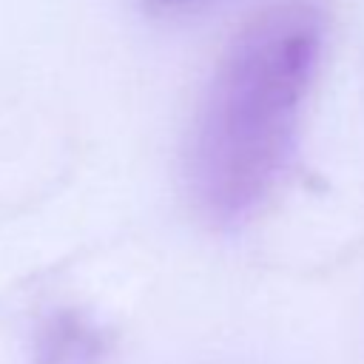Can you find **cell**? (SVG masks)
I'll return each mask as SVG.
<instances>
[{"label":"cell","mask_w":364,"mask_h":364,"mask_svg":"<svg viewBox=\"0 0 364 364\" xmlns=\"http://www.w3.org/2000/svg\"><path fill=\"white\" fill-rule=\"evenodd\" d=\"M142 3L156 17H191V14L210 9L219 0H142Z\"/></svg>","instance_id":"obj_3"},{"label":"cell","mask_w":364,"mask_h":364,"mask_svg":"<svg viewBox=\"0 0 364 364\" xmlns=\"http://www.w3.org/2000/svg\"><path fill=\"white\" fill-rule=\"evenodd\" d=\"M105 350V333L94 321L63 310L37 330L31 364H102Z\"/></svg>","instance_id":"obj_2"},{"label":"cell","mask_w":364,"mask_h":364,"mask_svg":"<svg viewBox=\"0 0 364 364\" xmlns=\"http://www.w3.org/2000/svg\"><path fill=\"white\" fill-rule=\"evenodd\" d=\"M324 34L318 6L287 0L256 14L225 48L188 148V185L210 222L247 219L284 173Z\"/></svg>","instance_id":"obj_1"}]
</instances>
